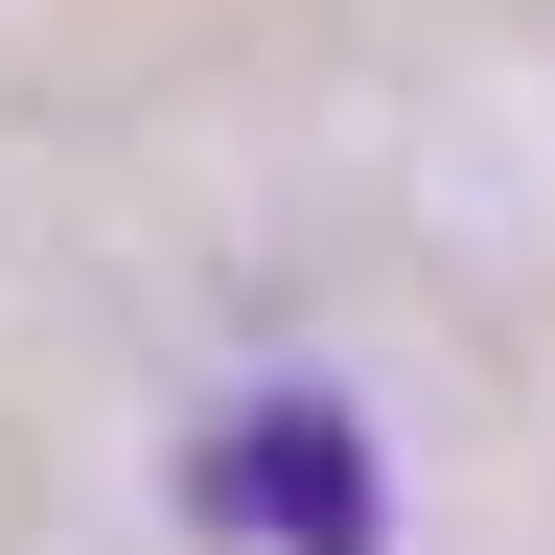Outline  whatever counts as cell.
Instances as JSON below:
<instances>
[{
	"mask_svg": "<svg viewBox=\"0 0 555 555\" xmlns=\"http://www.w3.org/2000/svg\"><path fill=\"white\" fill-rule=\"evenodd\" d=\"M185 532H208V555H393V463H371L347 393L278 371V393H232V416L185 440Z\"/></svg>",
	"mask_w": 555,
	"mask_h": 555,
	"instance_id": "1",
	"label": "cell"
}]
</instances>
